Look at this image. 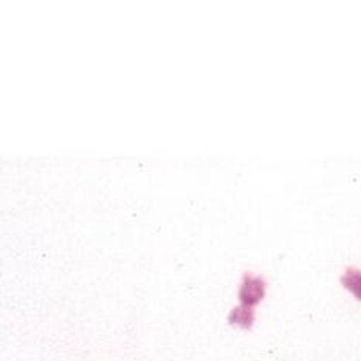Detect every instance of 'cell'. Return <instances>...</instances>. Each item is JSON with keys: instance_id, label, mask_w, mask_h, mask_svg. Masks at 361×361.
<instances>
[{"instance_id": "6da1fadb", "label": "cell", "mask_w": 361, "mask_h": 361, "mask_svg": "<svg viewBox=\"0 0 361 361\" xmlns=\"http://www.w3.org/2000/svg\"><path fill=\"white\" fill-rule=\"evenodd\" d=\"M267 295V281L261 274L245 271L242 274L240 284L238 288V298L240 305L256 309V305L264 301Z\"/></svg>"}, {"instance_id": "7a4b0ae2", "label": "cell", "mask_w": 361, "mask_h": 361, "mask_svg": "<svg viewBox=\"0 0 361 361\" xmlns=\"http://www.w3.org/2000/svg\"><path fill=\"white\" fill-rule=\"evenodd\" d=\"M228 324L239 327L242 331H250L255 326L256 321V309L247 307V305H236L228 313Z\"/></svg>"}, {"instance_id": "3957f363", "label": "cell", "mask_w": 361, "mask_h": 361, "mask_svg": "<svg viewBox=\"0 0 361 361\" xmlns=\"http://www.w3.org/2000/svg\"><path fill=\"white\" fill-rule=\"evenodd\" d=\"M341 286L349 292L357 301L361 302V269L358 267H348L340 278Z\"/></svg>"}]
</instances>
